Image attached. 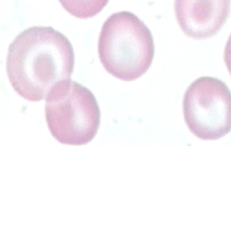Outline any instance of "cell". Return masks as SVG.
<instances>
[{
    "mask_svg": "<svg viewBox=\"0 0 231 244\" xmlns=\"http://www.w3.org/2000/svg\"><path fill=\"white\" fill-rule=\"evenodd\" d=\"M189 131L202 140H216L231 131V92L218 78L204 76L190 84L183 101Z\"/></svg>",
    "mask_w": 231,
    "mask_h": 244,
    "instance_id": "obj_4",
    "label": "cell"
},
{
    "mask_svg": "<svg viewBox=\"0 0 231 244\" xmlns=\"http://www.w3.org/2000/svg\"><path fill=\"white\" fill-rule=\"evenodd\" d=\"M231 0H175L178 24L187 36L205 39L215 35L226 22Z\"/></svg>",
    "mask_w": 231,
    "mask_h": 244,
    "instance_id": "obj_5",
    "label": "cell"
},
{
    "mask_svg": "<svg viewBox=\"0 0 231 244\" xmlns=\"http://www.w3.org/2000/svg\"><path fill=\"white\" fill-rule=\"evenodd\" d=\"M45 99L48 130L58 142L79 146L93 139L100 126V110L90 90L68 79L57 84Z\"/></svg>",
    "mask_w": 231,
    "mask_h": 244,
    "instance_id": "obj_3",
    "label": "cell"
},
{
    "mask_svg": "<svg viewBox=\"0 0 231 244\" xmlns=\"http://www.w3.org/2000/svg\"><path fill=\"white\" fill-rule=\"evenodd\" d=\"M224 63L231 75V35L228 37L224 48Z\"/></svg>",
    "mask_w": 231,
    "mask_h": 244,
    "instance_id": "obj_7",
    "label": "cell"
},
{
    "mask_svg": "<svg viewBox=\"0 0 231 244\" xmlns=\"http://www.w3.org/2000/svg\"><path fill=\"white\" fill-rule=\"evenodd\" d=\"M73 68L71 43L51 27L29 28L9 47V80L13 90L28 101L45 99L57 84L70 79Z\"/></svg>",
    "mask_w": 231,
    "mask_h": 244,
    "instance_id": "obj_1",
    "label": "cell"
},
{
    "mask_svg": "<svg viewBox=\"0 0 231 244\" xmlns=\"http://www.w3.org/2000/svg\"><path fill=\"white\" fill-rule=\"evenodd\" d=\"M100 61L108 73L132 81L149 69L154 42L149 29L130 12H118L105 21L98 40Z\"/></svg>",
    "mask_w": 231,
    "mask_h": 244,
    "instance_id": "obj_2",
    "label": "cell"
},
{
    "mask_svg": "<svg viewBox=\"0 0 231 244\" xmlns=\"http://www.w3.org/2000/svg\"><path fill=\"white\" fill-rule=\"evenodd\" d=\"M110 0H59L62 7L80 19H88L97 15L107 6Z\"/></svg>",
    "mask_w": 231,
    "mask_h": 244,
    "instance_id": "obj_6",
    "label": "cell"
}]
</instances>
